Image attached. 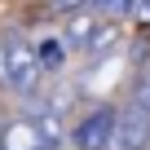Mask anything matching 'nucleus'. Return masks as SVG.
<instances>
[{
  "instance_id": "obj_5",
  "label": "nucleus",
  "mask_w": 150,
  "mask_h": 150,
  "mask_svg": "<svg viewBox=\"0 0 150 150\" xmlns=\"http://www.w3.org/2000/svg\"><path fill=\"white\" fill-rule=\"evenodd\" d=\"M0 150H44V141L31 119H13V124H0Z\"/></svg>"
},
{
  "instance_id": "obj_4",
  "label": "nucleus",
  "mask_w": 150,
  "mask_h": 150,
  "mask_svg": "<svg viewBox=\"0 0 150 150\" xmlns=\"http://www.w3.org/2000/svg\"><path fill=\"white\" fill-rule=\"evenodd\" d=\"M97 31H102V18H93V13L84 9V13H71V18H66V27H62L57 40H62L66 49H88Z\"/></svg>"
},
{
  "instance_id": "obj_7",
  "label": "nucleus",
  "mask_w": 150,
  "mask_h": 150,
  "mask_svg": "<svg viewBox=\"0 0 150 150\" xmlns=\"http://www.w3.org/2000/svg\"><path fill=\"white\" fill-rule=\"evenodd\" d=\"M115 49H119V27H115V22H102V31L93 35V44H88L84 53H88V57H110Z\"/></svg>"
},
{
  "instance_id": "obj_1",
  "label": "nucleus",
  "mask_w": 150,
  "mask_h": 150,
  "mask_svg": "<svg viewBox=\"0 0 150 150\" xmlns=\"http://www.w3.org/2000/svg\"><path fill=\"white\" fill-rule=\"evenodd\" d=\"M40 75L44 71H40V62H35V53H31V44L22 35L0 40V84L9 93H18V97L40 93Z\"/></svg>"
},
{
  "instance_id": "obj_10",
  "label": "nucleus",
  "mask_w": 150,
  "mask_h": 150,
  "mask_svg": "<svg viewBox=\"0 0 150 150\" xmlns=\"http://www.w3.org/2000/svg\"><path fill=\"white\" fill-rule=\"evenodd\" d=\"M49 5H53L57 13H66V18H71V13H84V9H88V0H49Z\"/></svg>"
},
{
  "instance_id": "obj_9",
  "label": "nucleus",
  "mask_w": 150,
  "mask_h": 150,
  "mask_svg": "<svg viewBox=\"0 0 150 150\" xmlns=\"http://www.w3.org/2000/svg\"><path fill=\"white\" fill-rule=\"evenodd\" d=\"M132 110L150 119V71H141L137 84H132Z\"/></svg>"
},
{
  "instance_id": "obj_3",
  "label": "nucleus",
  "mask_w": 150,
  "mask_h": 150,
  "mask_svg": "<svg viewBox=\"0 0 150 150\" xmlns=\"http://www.w3.org/2000/svg\"><path fill=\"white\" fill-rule=\"evenodd\" d=\"M110 150H150V119L137 115L132 106L115 119V137H110Z\"/></svg>"
},
{
  "instance_id": "obj_11",
  "label": "nucleus",
  "mask_w": 150,
  "mask_h": 150,
  "mask_svg": "<svg viewBox=\"0 0 150 150\" xmlns=\"http://www.w3.org/2000/svg\"><path fill=\"white\" fill-rule=\"evenodd\" d=\"M132 13H137V18H146V22H150V0H132Z\"/></svg>"
},
{
  "instance_id": "obj_6",
  "label": "nucleus",
  "mask_w": 150,
  "mask_h": 150,
  "mask_svg": "<svg viewBox=\"0 0 150 150\" xmlns=\"http://www.w3.org/2000/svg\"><path fill=\"white\" fill-rule=\"evenodd\" d=\"M31 53H35L40 71H62V62H66V44H62L57 35H44V40H35V44H31Z\"/></svg>"
},
{
  "instance_id": "obj_2",
  "label": "nucleus",
  "mask_w": 150,
  "mask_h": 150,
  "mask_svg": "<svg viewBox=\"0 0 150 150\" xmlns=\"http://www.w3.org/2000/svg\"><path fill=\"white\" fill-rule=\"evenodd\" d=\"M115 119H119L115 106H97V110L80 115V124L71 128V146H75V150H110Z\"/></svg>"
},
{
  "instance_id": "obj_8",
  "label": "nucleus",
  "mask_w": 150,
  "mask_h": 150,
  "mask_svg": "<svg viewBox=\"0 0 150 150\" xmlns=\"http://www.w3.org/2000/svg\"><path fill=\"white\" fill-rule=\"evenodd\" d=\"M88 13L110 22V18H128L132 13V0H88Z\"/></svg>"
}]
</instances>
